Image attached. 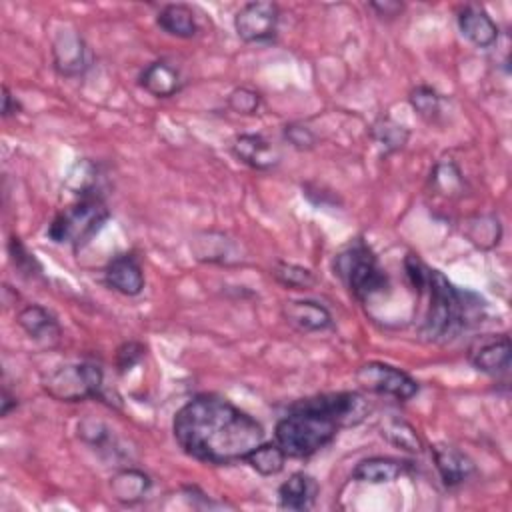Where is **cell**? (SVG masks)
I'll list each match as a JSON object with an SVG mask.
<instances>
[{
	"label": "cell",
	"mask_w": 512,
	"mask_h": 512,
	"mask_svg": "<svg viewBox=\"0 0 512 512\" xmlns=\"http://www.w3.org/2000/svg\"><path fill=\"white\" fill-rule=\"evenodd\" d=\"M334 274L360 302H368L388 288V274L378 256L360 238L334 256Z\"/></svg>",
	"instance_id": "obj_4"
},
{
	"label": "cell",
	"mask_w": 512,
	"mask_h": 512,
	"mask_svg": "<svg viewBox=\"0 0 512 512\" xmlns=\"http://www.w3.org/2000/svg\"><path fill=\"white\" fill-rule=\"evenodd\" d=\"M228 108L240 116H254L262 108V94L250 86H238L228 94Z\"/></svg>",
	"instance_id": "obj_29"
},
{
	"label": "cell",
	"mask_w": 512,
	"mask_h": 512,
	"mask_svg": "<svg viewBox=\"0 0 512 512\" xmlns=\"http://www.w3.org/2000/svg\"><path fill=\"white\" fill-rule=\"evenodd\" d=\"M52 58L56 72L68 78L84 74L92 64L90 46L74 28H64L56 32L52 40Z\"/></svg>",
	"instance_id": "obj_10"
},
{
	"label": "cell",
	"mask_w": 512,
	"mask_h": 512,
	"mask_svg": "<svg viewBox=\"0 0 512 512\" xmlns=\"http://www.w3.org/2000/svg\"><path fill=\"white\" fill-rule=\"evenodd\" d=\"M340 424L310 398L294 402L276 422L274 436L288 458H308L326 448L338 434Z\"/></svg>",
	"instance_id": "obj_3"
},
{
	"label": "cell",
	"mask_w": 512,
	"mask_h": 512,
	"mask_svg": "<svg viewBox=\"0 0 512 512\" xmlns=\"http://www.w3.org/2000/svg\"><path fill=\"white\" fill-rule=\"evenodd\" d=\"M410 468L412 464L406 460H398L390 456H372V458L360 460L354 466L352 478L356 482H366V484H386L408 474Z\"/></svg>",
	"instance_id": "obj_19"
},
{
	"label": "cell",
	"mask_w": 512,
	"mask_h": 512,
	"mask_svg": "<svg viewBox=\"0 0 512 512\" xmlns=\"http://www.w3.org/2000/svg\"><path fill=\"white\" fill-rule=\"evenodd\" d=\"M282 316L302 332H324L334 326L330 310L316 300H288L282 306Z\"/></svg>",
	"instance_id": "obj_15"
},
{
	"label": "cell",
	"mask_w": 512,
	"mask_h": 512,
	"mask_svg": "<svg viewBox=\"0 0 512 512\" xmlns=\"http://www.w3.org/2000/svg\"><path fill=\"white\" fill-rule=\"evenodd\" d=\"M280 22V8L274 2L254 0L240 6L234 16V28L240 40L260 44L270 42L278 32Z\"/></svg>",
	"instance_id": "obj_8"
},
{
	"label": "cell",
	"mask_w": 512,
	"mask_h": 512,
	"mask_svg": "<svg viewBox=\"0 0 512 512\" xmlns=\"http://www.w3.org/2000/svg\"><path fill=\"white\" fill-rule=\"evenodd\" d=\"M370 8L380 16V18H396L402 14L404 4L394 2V0H384V2H370Z\"/></svg>",
	"instance_id": "obj_34"
},
{
	"label": "cell",
	"mask_w": 512,
	"mask_h": 512,
	"mask_svg": "<svg viewBox=\"0 0 512 512\" xmlns=\"http://www.w3.org/2000/svg\"><path fill=\"white\" fill-rule=\"evenodd\" d=\"M146 354V346L142 342L130 340L124 342L118 350H116V368L120 374H126L128 370H132Z\"/></svg>",
	"instance_id": "obj_32"
},
{
	"label": "cell",
	"mask_w": 512,
	"mask_h": 512,
	"mask_svg": "<svg viewBox=\"0 0 512 512\" xmlns=\"http://www.w3.org/2000/svg\"><path fill=\"white\" fill-rule=\"evenodd\" d=\"M8 254L12 264L16 266V270L28 278L32 276H40L42 266L38 264V260L34 258V254L28 252V248L22 244V240L18 236H10L8 240Z\"/></svg>",
	"instance_id": "obj_30"
},
{
	"label": "cell",
	"mask_w": 512,
	"mask_h": 512,
	"mask_svg": "<svg viewBox=\"0 0 512 512\" xmlns=\"http://www.w3.org/2000/svg\"><path fill=\"white\" fill-rule=\"evenodd\" d=\"M272 276L276 282H280L286 288H294V290H308L314 286L316 278L312 274L310 268H304L300 264H292V262H284L278 260L272 268Z\"/></svg>",
	"instance_id": "obj_28"
},
{
	"label": "cell",
	"mask_w": 512,
	"mask_h": 512,
	"mask_svg": "<svg viewBox=\"0 0 512 512\" xmlns=\"http://www.w3.org/2000/svg\"><path fill=\"white\" fill-rule=\"evenodd\" d=\"M22 112V104L20 100L10 92L8 86L2 88V116L4 118H10V116H16Z\"/></svg>",
	"instance_id": "obj_35"
},
{
	"label": "cell",
	"mask_w": 512,
	"mask_h": 512,
	"mask_svg": "<svg viewBox=\"0 0 512 512\" xmlns=\"http://www.w3.org/2000/svg\"><path fill=\"white\" fill-rule=\"evenodd\" d=\"M16 406H18V398H16L14 394H10L8 388L4 386V388H2V400H0V414H2V416H8L10 410L16 408Z\"/></svg>",
	"instance_id": "obj_36"
},
{
	"label": "cell",
	"mask_w": 512,
	"mask_h": 512,
	"mask_svg": "<svg viewBox=\"0 0 512 512\" xmlns=\"http://www.w3.org/2000/svg\"><path fill=\"white\" fill-rule=\"evenodd\" d=\"M458 30L476 48H490L498 42V26L480 6H464L458 12Z\"/></svg>",
	"instance_id": "obj_16"
},
{
	"label": "cell",
	"mask_w": 512,
	"mask_h": 512,
	"mask_svg": "<svg viewBox=\"0 0 512 512\" xmlns=\"http://www.w3.org/2000/svg\"><path fill=\"white\" fill-rule=\"evenodd\" d=\"M174 440L190 458L224 466L244 458L264 442L262 424L230 400L198 394L174 416Z\"/></svg>",
	"instance_id": "obj_1"
},
{
	"label": "cell",
	"mask_w": 512,
	"mask_h": 512,
	"mask_svg": "<svg viewBox=\"0 0 512 512\" xmlns=\"http://www.w3.org/2000/svg\"><path fill=\"white\" fill-rule=\"evenodd\" d=\"M470 364L494 378L506 376L512 362V342L506 332L478 336L468 348Z\"/></svg>",
	"instance_id": "obj_9"
},
{
	"label": "cell",
	"mask_w": 512,
	"mask_h": 512,
	"mask_svg": "<svg viewBox=\"0 0 512 512\" xmlns=\"http://www.w3.org/2000/svg\"><path fill=\"white\" fill-rule=\"evenodd\" d=\"M42 388L48 396L60 402H82L102 398L104 372L102 366L90 360L62 364L42 378Z\"/></svg>",
	"instance_id": "obj_6"
},
{
	"label": "cell",
	"mask_w": 512,
	"mask_h": 512,
	"mask_svg": "<svg viewBox=\"0 0 512 512\" xmlns=\"http://www.w3.org/2000/svg\"><path fill=\"white\" fill-rule=\"evenodd\" d=\"M104 282L118 294L138 296L144 290V272L134 254H118L104 268Z\"/></svg>",
	"instance_id": "obj_13"
},
{
	"label": "cell",
	"mask_w": 512,
	"mask_h": 512,
	"mask_svg": "<svg viewBox=\"0 0 512 512\" xmlns=\"http://www.w3.org/2000/svg\"><path fill=\"white\" fill-rule=\"evenodd\" d=\"M408 136H410L408 128L394 122L392 118H380L372 126V138L384 150V154L404 148V144L408 142Z\"/></svg>",
	"instance_id": "obj_27"
},
{
	"label": "cell",
	"mask_w": 512,
	"mask_h": 512,
	"mask_svg": "<svg viewBox=\"0 0 512 512\" xmlns=\"http://www.w3.org/2000/svg\"><path fill=\"white\" fill-rule=\"evenodd\" d=\"M380 434L390 442L394 444L396 448H402L406 452H412V454H420L424 444H422V438L418 436L416 428L406 422L404 418H388L382 422L380 426Z\"/></svg>",
	"instance_id": "obj_25"
},
{
	"label": "cell",
	"mask_w": 512,
	"mask_h": 512,
	"mask_svg": "<svg viewBox=\"0 0 512 512\" xmlns=\"http://www.w3.org/2000/svg\"><path fill=\"white\" fill-rule=\"evenodd\" d=\"M150 488H152L150 476L138 468H122L110 480V490L114 500L128 506L144 500Z\"/></svg>",
	"instance_id": "obj_20"
},
{
	"label": "cell",
	"mask_w": 512,
	"mask_h": 512,
	"mask_svg": "<svg viewBox=\"0 0 512 512\" xmlns=\"http://www.w3.org/2000/svg\"><path fill=\"white\" fill-rule=\"evenodd\" d=\"M318 498V482L306 472H294L278 488V506L282 510L304 512L314 506Z\"/></svg>",
	"instance_id": "obj_18"
},
{
	"label": "cell",
	"mask_w": 512,
	"mask_h": 512,
	"mask_svg": "<svg viewBox=\"0 0 512 512\" xmlns=\"http://www.w3.org/2000/svg\"><path fill=\"white\" fill-rule=\"evenodd\" d=\"M108 218L110 210L102 194H82L52 218L46 234L56 244L80 248L98 234Z\"/></svg>",
	"instance_id": "obj_5"
},
{
	"label": "cell",
	"mask_w": 512,
	"mask_h": 512,
	"mask_svg": "<svg viewBox=\"0 0 512 512\" xmlns=\"http://www.w3.org/2000/svg\"><path fill=\"white\" fill-rule=\"evenodd\" d=\"M356 382L374 394L406 402L420 390L418 382L404 370L386 362H366L356 370Z\"/></svg>",
	"instance_id": "obj_7"
},
{
	"label": "cell",
	"mask_w": 512,
	"mask_h": 512,
	"mask_svg": "<svg viewBox=\"0 0 512 512\" xmlns=\"http://www.w3.org/2000/svg\"><path fill=\"white\" fill-rule=\"evenodd\" d=\"M430 454L438 470V476L446 488L462 486L476 470L472 458L452 444L436 442L430 446Z\"/></svg>",
	"instance_id": "obj_12"
},
{
	"label": "cell",
	"mask_w": 512,
	"mask_h": 512,
	"mask_svg": "<svg viewBox=\"0 0 512 512\" xmlns=\"http://www.w3.org/2000/svg\"><path fill=\"white\" fill-rule=\"evenodd\" d=\"M282 136L296 150H312L316 146V134L304 122H288L282 128Z\"/></svg>",
	"instance_id": "obj_31"
},
{
	"label": "cell",
	"mask_w": 512,
	"mask_h": 512,
	"mask_svg": "<svg viewBox=\"0 0 512 512\" xmlns=\"http://www.w3.org/2000/svg\"><path fill=\"white\" fill-rule=\"evenodd\" d=\"M464 176L454 160H440L430 172V188L444 198H458L464 192Z\"/></svg>",
	"instance_id": "obj_23"
},
{
	"label": "cell",
	"mask_w": 512,
	"mask_h": 512,
	"mask_svg": "<svg viewBox=\"0 0 512 512\" xmlns=\"http://www.w3.org/2000/svg\"><path fill=\"white\" fill-rule=\"evenodd\" d=\"M424 292H428V310L422 322V336L430 342H450L484 318V300L474 292L456 288L436 268L428 270Z\"/></svg>",
	"instance_id": "obj_2"
},
{
	"label": "cell",
	"mask_w": 512,
	"mask_h": 512,
	"mask_svg": "<svg viewBox=\"0 0 512 512\" xmlns=\"http://www.w3.org/2000/svg\"><path fill=\"white\" fill-rule=\"evenodd\" d=\"M428 266L416 256V254H408L404 258V272H406V278L410 282V286L422 294L426 290V282H428Z\"/></svg>",
	"instance_id": "obj_33"
},
{
	"label": "cell",
	"mask_w": 512,
	"mask_h": 512,
	"mask_svg": "<svg viewBox=\"0 0 512 512\" xmlns=\"http://www.w3.org/2000/svg\"><path fill=\"white\" fill-rule=\"evenodd\" d=\"M408 102L412 110L426 122H438L442 116V94L428 86V84H418L410 90Z\"/></svg>",
	"instance_id": "obj_26"
},
{
	"label": "cell",
	"mask_w": 512,
	"mask_h": 512,
	"mask_svg": "<svg viewBox=\"0 0 512 512\" xmlns=\"http://www.w3.org/2000/svg\"><path fill=\"white\" fill-rule=\"evenodd\" d=\"M138 84L154 98H170L182 90L184 78L168 60H154L140 72Z\"/></svg>",
	"instance_id": "obj_17"
},
{
	"label": "cell",
	"mask_w": 512,
	"mask_h": 512,
	"mask_svg": "<svg viewBox=\"0 0 512 512\" xmlns=\"http://www.w3.org/2000/svg\"><path fill=\"white\" fill-rule=\"evenodd\" d=\"M156 24L166 34L176 36V38H184V40L196 36V32H198L196 16H194L192 8L186 6V4H166V6H162L158 16H156Z\"/></svg>",
	"instance_id": "obj_21"
},
{
	"label": "cell",
	"mask_w": 512,
	"mask_h": 512,
	"mask_svg": "<svg viewBox=\"0 0 512 512\" xmlns=\"http://www.w3.org/2000/svg\"><path fill=\"white\" fill-rule=\"evenodd\" d=\"M16 322L28 338L42 346H54L62 336L58 318L40 304H26L24 308H20L16 314Z\"/></svg>",
	"instance_id": "obj_14"
},
{
	"label": "cell",
	"mask_w": 512,
	"mask_h": 512,
	"mask_svg": "<svg viewBox=\"0 0 512 512\" xmlns=\"http://www.w3.org/2000/svg\"><path fill=\"white\" fill-rule=\"evenodd\" d=\"M464 234L474 246L482 250H490L498 246L502 238V224L494 214H478L466 220Z\"/></svg>",
	"instance_id": "obj_22"
},
{
	"label": "cell",
	"mask_w": 512,
	"mask_h": 512,
	"mask_svg": "<svg viewBox=\"0 0 512 512\" xmlns=\"http://www.w3.org/2000/svg\"><path fill=\"white\" fill-rule=\"evenodd\" d=\"M286 458L288 456L278 442H262L244 458V462L260 476H276L284 470Z\"/></svg>",
	"instance_id": "obj_24"
},
{
	"label": "cell",
	"mask_w": 512,
	"mask_h": 512,
	"mask_svg": "<svg viewBox=\"0 0 512 512\" xmlns=\"http://www.w3.org/2000/svg\"><path fill=\"white\" fill-rule=\"evenodd\" d=\"M232 156L252 170H272L280 164V150L262 134H238L230 144Z\"/></svg>",
	"instance_id": "obj_11"
}]
</instances>
